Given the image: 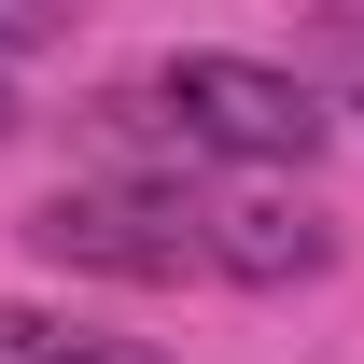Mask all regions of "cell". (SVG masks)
Returning a JSON list of instances; mask_svg holds the SVG:
<instances>
[{"mask_svg": "<svg viewBox=\"0 0 364 364\" xmlns=\"http://www.w3.org/2000/svg\"><path fill=\"white\" fill-rule=\"evenodd\" d=\"M112 127H140V140H182V154H225V168H309L322 154V85L309 70H280V56H154L140 85H112L98 98Z\"/></svg>", "mask_w": 364, "mask_h": 364, "instance_id": "obj_1", "label": "cell"}, {"mask_svg": "<svg viewBox=\"0 0 364 364\" xmlns=\"http://www.w3.org/2000/svg\"><path fill=\"white\" fill-rule=\"evenodd\" d=\"M28 252L43 267H85V280H196V196L182 182H56L43 210H28Z\"/></svg>", "mask_w": 364, "mask_h": 364, "instance_id": "obj_2", "label": "cell"}, {"mask_svg": "<svg viewBox=\"0 0 364 364\" xmlns=\"http://www.w3.org/2000/svg\"><path fill=\"white\" fill-rule=\"evenodd\" d=\"M196 252H210V280L280 294V280H322V267H336V225H322L309 196H280V182H238V196H196Z\"/></svg>", "mask_w": 364, "mask_h": 364, "instance_id": "obj_3", "label": "cell"}, {"mask_svg": "<svg viewBox=\"0 0 364 364\" xmlns=\"http://www.w3.org/2000/svg\"><path fill=\"white\" fill-rule=\"evenodd\" d=\"M0 364H182V350H140V336H98L56 309H0Z\"/></svg>", "mask_w": 364, "mask_h": 364, "instance_id": "obj_4", "label": "cell"}, {"mask_svg": "<svg viewBox=\"0 0 364 364\" xmlns=\"http://www.w3.org/2000/svg\"><path fill=\"white\" fill-rule=\"evenodd\" d=\"M322 56H336V70H350V85H364V28H336V43H322Z\"/></svg>", "mask_w": 364, "mask_h": 364, "instance_id": "obj_5", "label": "cell"}, {"mask_svg": "<svg viewBox=\"0 0 364 364\" xmlns=\"http://www.w3.org/2000/svg\"><path fill=\"white\" fill-rule=\"evenodd\" d=\"M0 140H14V85H0Z\"/></svg>", "mask_w": 364, "mask_h": 364, "instance_id": "obj_6", "label": "cell"}]
</instances>
